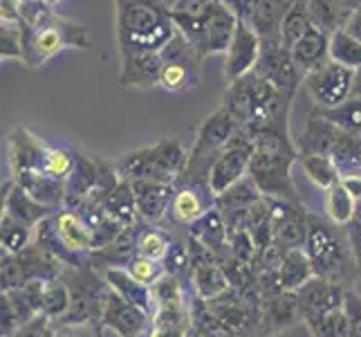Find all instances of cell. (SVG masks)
I'll return each mask as SVG.
<instances>
[{
  "label": "cell",
  "instance_id": "cell-1",
  "mask_svg": "<svg viewBox=\"0 0 361 337\" xmlns=\"http://www.w3.org/2000/svg\"><path fill=\"white\" fill-rule=\"evenodd\" d=\"M252 135L254 153L247 176L260 189L265 198L301 203L292 182V169L298 160L296 144L290 137L288 119L271 122L258 129H245Z\"/></svg>",
  "mask_w": 361,
  "mask_h": 337
},
{
  "label": "cell",
  "instance_id": "cell-2",
  "mask_svg": "<svg viewBox=\"0 0 361 337\" xmlns=\"http://www.w3.org/2000/svg\"><path fill=\"white\" fill-rule=\"evenodd\" d=\"M119 52H161L178 34L173 9L161 0H115Z\"/></svg>",
  "mask_w": 361,
  "mask_h": 337
},
{
  "label": "cell",
  "instance_id": "cell-3",
  "mask_svg": "<svg viewBox=\"0 0 361 337\" xmlns=\"http://www.w3.org/2000/svg\"><path fill=\"white\" fill-rule=\"evenodd\" d=\"M290 106L292 99L281 95L258 72H249L238 81L227 83L222 97V108L238 122L240 129H258L271 122L290 119Z\"/></svg>",
  "mask_w": 361,
  "mask_h": 337
},
{
  "label": "cell",
  "instance_id": "cell-4",
  "mask_svg": "<svg viewBox=\"0 0 361 337\" xmlns=\"http://www.w3.org/2000/svg\"><path fill=\"white\" fill-rule=\"evenodd\" d=\"M186 167H189V153L176 137L159 140L146 148H137L115 162L117 176L128 182L157 180L176 184L180 178H184Z\"/></svg>",
  "mask_w": 361,
  "mask_h": 337
},
{
  "label": "cell",
  "instance_id": "cell-5",
  "mask_svg": "<svg viewBox=\"0 0 361 337\" xmlns=\"http://www.w3.org/2000/svg\"><path fill=\"white\" fill-rule=\"evenodd\" d=\"M173 20H176L180 34L193 45L202 61L207 57L227 52L235 28H238V18L222 0H216L214 5L197 16H184L173 11Z\"/></svg>",
  "mask_w": 361,
  "mask_h": 337
},
{
  "label": "cell",
  "instance_id": "cell-6",
  "mask_svg": "<svg viewBox=\"0 0 361 337\" xmlns=\"http://www.w3.org/2000/svg\"><path fill=\"white\" fill-rule=\"evenodd\" d=\"M235 131H238V122H235L222 106L216 112H211L200 124L195 144L189 151V167H186V173H184L186 184L209 187V171L214 167V162L218 160V155L227 148Z\"/></svg>",
  "mask_w": 361,
  "mask_h": 337
},
{
  "label": "cell",
  "instance_id": "cell-7",
  "mask_svg": "<svg viewBox=\"0 0 361 337\" xmlns=\"http://www.w3.org/2000/svg\"><path fill=\"white\" fill-rule=\"evenodd\" d=\"M303 249L307 252L310 261H312L317 277L330 279L334 283H341L348 277V259L355 261L350 249H345L343 241L339 239L337 227L332 223H326L310 214V227H307V239Z\"/></svg>",
  "mask_w": 361,
  "mask_h": 337
},
{
  "label": "cell",
  "instance_id": "cell-8",
  "mask_svg": "<svg viewBox=\"0 0 361 337\" xmlns=\"http://www.w3.org/2000/svg\"><path fill=\"white\" fill-rule=\"evenodd\" d=\"M159 54H161V61H164V68H161V77H159V88H164L166 93H173V95H180L200 85L202 59L193 49V45L180 34V30Z\"/></svg>",
  "mask_w": 361,
  "mask_h": 337
},
{
  "label": "cell",
  "instance_id": "cell-9",
  "mask_svg": "<svg viewBox=\"0 0 361 337\" xmlns=\"http://www.w3.org/2000/svg\"><path fill=\"white\" fill-rule=\"evenodd\" d=\"M252 153H254L252 135L238 126V131L231 137V142L227 144L225 151L218 155V160L214 162V167L209 171L211 194L218 198L220 194L231 189L233 184L245 180L249 173V165H252Z\"/></svg>",
  "mask_w": 361,
  "mask_h": 337
},
{
  "label": "cell",
  "instance_id": "cell-10",
  "mask_svg": "<svg viewBox=\"0 0 361 337\" xmlns=\"http://www.w3.org/2000/svg\"><path fill=\"white\" fill-rule=\"evenodd\" d=\"M355 70L343 68L334 61H328L326 66L310 72L303 85L312 99L314 108L319 110H328V108H337L343 102L353 97L355 93Z\"/></svg>",
  "mask_w": 361,
  "mask_h": 337
},
{
  "label": "cell",
  "instance_id": "cell-11",
  "mask_svg": "<svg viewBox=\"0 0 361 337\" xmlns=\"http://www.w3.org/2000/svg\"><path fill=\"white\" fill-rule=\"evenodd\" d=\"M9 142V167H11V180L16 184H27L30 180L43 178L45 173V153L47 144L30 133L27 129L16 126L7 135Z\"/></svg>",
  "mask_w": 361,
  "mask_h": 337
},
{
  "label": "cell",
  "instance_id": "cell-12",
  "mask_svg": "<svg viewBox=\"0 0 361 337\" xmlns=\"http://www.w3.org/2000/svg\"><path fill=\"white\" fill-rule=\"evenodd\" d=\"M260 77H265L274 88L288 99H294L298 85L305 81V74L294 64L292 52L283 43H269L260 49V59L254 68Z\"/></svg>",
  "mask_w": 361,
  "mask_h": 337
},
{
  "label": "cell",
  "instance_id": "cell-13",
  "mask_svg": "<svg viewBox=\"0 0 361 337\" xmlns=\"http://www.w3.org/2000/svg\"><path fill=\"white\" fill-rule=\"evenodd\" d=\"M99 326L113 333L115 337H142L146 329H151V315L142 308L128 304L117 292L108 290L102 315H99Z\"/></svg>",
  "mask_w": 361,
  "mask_h": 337
},
{
  "label": "cell",
  "instance_id": "cell-14",
  "mask_svg": "<svg viewBox=\"0 0 361 337\" xmlns=\"http://www.w3.org/2000/svg\"><path fill=\"white\" fill-rule=\"evenodd\" d=\"M209 310L214 313L225 326H229L235 335L252 337L258 335L260 329V306L252 304L240 292L227 290L214 302H207Z\"/></svg>",
  "mask_w": 361,
  "mask_h": 337
},
{
  "label": "cell",
  "instance_id": "cell-15",
  "mask_svg": "<svg viewBox=\"0 0 361 337\" xmlns=\"http://www.w3.org/2000/svg\"><path fill=\"white\" fill-rule=\"evenodd\" d=\"M260 49H263V43H260L258 34L252 30V25L238 20V28H235L231 45L225 52L227 83H233L240 77H245V74L254 72L258 59H260Z\"/></svg>",
  "mask_w": 361,
  "mask_h": 337
},
{
  "label": "cell",
  "instance_id": "cell-16",
  "mask_svg": "<svg viewBox=\"0 0 361 337\" xmlns=\"http://www.w3.org/2000/svg\"><path fill=\"white\" fill-rule=\"evenodd\" d=\"M343 295H345V285H341V283H334V281L323 279V277L310 279L303 288L296 292L303 321L317 319L321 315L330 313V310L341 308Z\"/></svg>",
  "mask_w": 361,
  "mask_h": 337
},
{
  "label": "cell",
  "instance_id": "cell-17",
  "mask_svg": "<svg viewBox=\"0 0 361 337\" xmlns=\"http://www.w3.org/2000/svg\"><path fill=\"white\" fill-rule=\"evenodd\" d=\"M119 85L137 90H151L159 85L161 68H164L159 52H119Z\"/></svg>",
  "mask_w": 361,
  "mask_h": 337
},
{
  "label": "cell",
  "instance_id": "cell-18",
  "mask_svg": "<svg viewBox=\"0 0 361 337\" xmlns=\"http://www.w3.org/2000/svg\"><path fill=\"white\" fill-rule=\"evenodd\" d=\"M130 187L142 223H159L166 214H171L173 198L178 191L176 184L157 180H135L130 182Z\"/></svg>",
  "mask_w": 361,
  "mask_h": 337
},
{
  "label": "cell",
  "instance_id": "cell-19",
  "mask_svg": "<svg viewBox=\"0 0 361 337\" xmlns=\"http://www.w3.org/2000/svg\"><path fill=\"white\" fill-rule=\"evenodd\" d=\"M301 317V308H298L296 292H279L274 297L263 299L260 304V329L258 335H276L285 329L294 326Z\"/></svg>",
  "mask_w": 361,
  "mask_h": 337
},
{
  "label": "cell",
  "instance_id": "cell-20",
  "mask_svg": "<svg viewBox=\"0 0 361 337\" xmlns=\"http://www.w3.org/2000/svg\"><path fill=\"white\" fill-rule=\"evenodd\" d=\"M3 214L30 225V227H36L45 218L54 216L56 209L39 203L23 187H18L14 180H9L7 184H3Z\"/></svg>",
  "mask_w": 361,
  "mask_h": 337
},
{
  "label": "cell",
  "instance_id": "cell-21",
  "mask_svg": "<svg viewBox=\"0 0 361 337\" xmlns=\"http://www.w3.org/2000/svg\"><path fill=\"white\" fill-rule=\"evenodd\" d=\"M211 207H216V196L207 184H182L176 191L171 205V218L180 225H191L200 220Z\"/></svg>",
  "mask_w": 361,
  "mask_h": 337
},
{
  "label": "cell",
  "instance_id": "cell-22",
  "mask_svg": "<svg viewBox=\"0 0 361 337\" xmlns=\"http://www.w3.org/2000/svg\"><path fill=\"white\" fill-rule=\"evenodd\" d=\"M341 129L334 126L332 122L323 119L317 112H310L303 133L296 137V151L298 155H328L332 153L334 144L341 137Z\"/></svg>",
  "mask_w": 361,
  "mask_h": 337
},
{
  "label": "cell",
  "instance_id": "cell-23",
  "mask_svg": "<svg viewBox=\"0 0 361 337\" xmlns=\"http://www.w3.org/2000/svg\"><path fill=\"white\" fill-rule=\"evenodd\" d=\"M54 225H56V234L61 243H63L70 252L79 256L94 254V232L77 211H72V209L56 211Z\"/></svg>",
  "mask_w": 361,
  "mask_h": 337
},
{
  "label": "cell",
  "instance_id": "cell-24",
  "mask_svg": "<svg viewBox=\"0 0 361 337\" xmlns=\"http://www.w3.org/2000/svg\"><path fill=\"white\" fill-rule=\"evenodd\" d=\"M292 59L305 77L310 72L323 68L330 61V34L319 28H310L301 39L292 45Z\"/></svg>",
  "mask_w": 361,
  "mask_h": 337
},
{
  "label": "cell",
  "instance_id": "cell-25",
  "mask_svg": "<svg viewBox=\"0 0 361 337\" xmlns=\"http://www.w3.org/2000/svg\"><path fill=\"white\" fill-rule=\"evenodd\" d=\"M104 281L108 283V288L117 292L121 299H126L128 304L142 308L144 313L153 317L155 313V302H153V292L148 285L140 283L137 279L130 277V272L126 268H117V266H106L104 270Z\"/></svg>",
  "mask_w": 361,
  "mask_h": 337
},
{
  "label": "cell",
  "instance_id": "cell-26",
  "mask_svg": "<svg viewBox=\"0 0 361 337\" xmlns=\"http://www.w3.org/2000/svg\"><path fill=\"white\" fill-rule=\"evenodd\" d=\"M292 0H258L252 14V30L258 34V39L263 45L281 43V28L283 18L288 14Z\"/></svg>",
  "mask_w": 361,
  "mask_h": 337
},
{
  "label": "cell",
  "instance_id": "cell-27",
  "mask_svg": "<svg viewBox=\"0 0 361 337\" xmlns=\"http://www.w3.org/2000/svg\"><path fill=\"white\" fill-rule=\"evenodd\" d=\"M20 266H23V272H25V281H54V279H61L66 272V266L61 264L56 256H52L43 249L41 245L32 243L25 252L16 254Z\"/></svg>",
  "mask_w": 361,
  "mask_h": 337
},
{
  "label": "cell",
  "instance_id": "cell-28",
  "mask_svg": "<svg viewBox=\"0 0 361 337\" xmlns=\"http://www.w3.org/2000/svg\"><path fill=\"white\" fill-rule=\"evenodd\" d=\"M314 277H317L314 266L303 247L288 249V252H285V256L281 261V268H279L281 288L285 292H298L310 279H314Z\"/></svg>",
  "mask_w": 361,
  "mask_h": 337
},
{
  "label": "cell",
  "instance_id": "cell-29",
  "mask_svg": "<svg viewBox=\"0 0 361 337\" xmlns=\"http://www.w3.org/2000/svg\"><path fill=\"white\" fill-rule=\"evenodd\" d=\"M189 239L197 241L200 245L209 247L211 252H220L222 247H227L229 243V230L225 216L220 214L218 207H211L207 214L195 220L189 227Z\"/></svg>",
  "mask_w": 361,
  "mask_h": 337
},
{
  "label": "cell",
  "instance_id": "cell-30",
  "mask_svg": "<svg viewBox=\"0 0 361 337\" xmlns=\"http://www.w3.org/2000/svg\"><path fill=\"white\" fill-rule=\"evenodd\" d=\"M189 279L195 290V297L204 299V302H214V299H218L220 295L231 290L227 274L218 264H207V266L193 268L189 272Z\"/></svg>",
  "mask_w": 361,
  "mask_h": 337
},
{
  "label": "cell",
  "instance_id": "cell-31",
  "mask_svg": "<svg viewBox=\"0 0 361 337\" xmlns=\"http://www.w3.org/2000/svg\"><path fill=\"white\" fill-rule=\"evenodd\" d=\"M43 290H45V281H30L16 290L3 292L11 302V306H14L23 326L34 321L36 317H43Z\"/></svg>",
  "mask_w": 361,
  "mask_h": 337
},
{
  "label": "cell",
  "instance_id": "cell-32",
  "mask_svg": "<svg viewBox=\"0 0 361 337\" xmlns=\"http://www.w3.org/2000/svg\"><path fill=\"white\" fill-rule=\"evenodd\" d=\"M357 214V198L341 180L326 191V218L334 227H348Z\"/></svg>",
  "mask_w": 361,
  "mask_h": 337
},
{
  "label": "cell",
  "instance_id": "cell-33",
  "mask_svg": "<svg viewBox=\"0 0 361 337\" xmlns=\"http://www.w3.org/2000/svg\"><path fill=\"white\" fill-rule=\"evenodd\" d=\"M140 232H142V225H133V227H126L108 247L94 252V259L106 261L108 266L126 268L130 261L137 256V239H140Z\"/></svg>",
  "mask_w": 361,
  "mask_h": 337
},
{
  "label": "cell",
  "instance_id": "cell-34",
  "mask_svg": "<svg viewBox=\"0 0 361 337\" xmlns=\"http://www.w3.org/2000/svg\"><path fill=\"white\" fill-rule=\"evenodd\" d=\"M307 9H310V20H312L314 28L323 30L330 36L343 30L348 18L353 16L348 14L337 0H307Z\"/></svg>",
  "mask_w": 361,
  "mask_h": 337
},
{
  "label": "cell",
  "instance_id": "cell-35",
  "mask_svg": "<svg viewBox=\"0 0 361 337\" xmlns=\"http://www.w3.org/2000/svg\"><path fill=\"white\" fill-rule=\"evenodd\" d=\"M263 194H260L258 187L252 182V178H245L238 184H233L231 189H227L225 194H220L216 198V207L220 209V214H233V211H243L254 207L256 203L263 201Z\"/></svg>",
  "mask_w": 361,
  "mask_h": 337
},
{
  "label": "cell",
  "instance_id": "cell-36",
  "mask_svg": "<svg viewBox=\"0 0 361 337\" xmlns=\"http://www.w3.org/2000/svg\"><path fill=\"white\" fill-rule=\"evenodd\" d=\"M298 165L305 171V176L323 191H328L330 187L343 180L339 167L328 155H298Z\"/></svg>",
  "mask_w": 361,
  "mask_h": 337
},
{
  "label": "cell",
  "instance_id": "cell-37",
  "mask_svg": "<svg viewBox=\"0 0 361 337\" xmlns=\"http://www.w3.org/2000/svg\"><path fill=\"white\" fill-rule=\"evenodd\" d=\"M34 243V227L3 214L0 218V245L7 254H20Z\"/></svg>",
  "mask_w": 361,
  "mask_h": 337
},
{
  "label": "cell",
  "instance_id": "cell-38",
  "mask_svg": "<svg viewBox=\"0 0 361 337\" xmlns=\"http://www.w3.org/2000/svg\"><path fill=\"white\" fill-rule=\"evenodd\" d=\"M312 28V20H310V9H307V0H292L288 7V14L283 18V28H281V43L292 49V45L301 39V36Z\"/></svg>",
  "mask_w": 361,
  "mask_h": 337
},
{
  "label": "cell",
  "instance_id": "cell-39",
  "mask_svg": "<svg viewBox=\"0 0 361 337\" xmlns=\"http://www.w3.org/2000/svg\"><path fill=\"white\" fill-rule=\"evenodd\" d=\"M312 112H317L323 119L332 122L334 126H339L341 131L361 137V97H350L348 102H343L337 108H328V110L312 108Z\"/></svg>",
  "mask_w": 361,
  "mask_h": 337
},
{
  "label": "cell",
  "instance_id": "cell-40",
  "mask_svg": "<svg viewBox=\"0 0 361 337\" xmlns=\"http://www.w3.org/2000/svg\"><path fill=\"white\" fill-rule=\"evenodd\" d=\"M330 61L350 70H361V41L353 34L339 30L330 36Z\"/></svg>",
  "mask_w": 361,
  "mask_h": 337
},
{
  "label": "cell",
  "instance_id": "cell-41",
  "mask_svg": "<svg viewBox=\"0 0 361 337\" xmlns=\"http://www.w3.org/2000/svg\"><path fill=\"white\" fill-rule=\"evenodd\" d=\"M72 304V295L66 279H54L45 283L43 290V317H47L49 321H61L66 317V313L70 310Z\"/></svg>",
  "mask_w": 361,
  "mask_h": 337
},
{
  "label": "cell",
  "instance_id": "cell-42",
  "mask_svg": "<svg viewBox=\"0 0 361 337\" xmlns=\"http://www.w3.org/2000/svg\"><path fill=\"white\" fill-rule=\"evenodd\" d=\"M173 243L176 241L171 239L169 232L159 230V227H142L140 239H137V256L164 264Z\"/></svg>",
  "mask_w": 361,
  "mask_h": 337
},
{
  "label": "cell",
  "instance_id": "cell-43",
  "mask_svg": "<svg viewBox=\"0 0 361 337\" xmlns=\"http://www.w3.org/2000/svg\"><path fill=\"white\" fill-rule=\"evenodd\" d=\"M305 326L312 333V337H350V324H348L343 306L317 319L305 321Z\"/></svg>",
  "mask_w": 361,
  "mask_h": 337
},
{
  "label": "cell",
  "instance_id": "cell-44",
  "mask_svg": "<svg viewBox=\"0 0 361 337\" xmlns=\"http://www.w3.org/2000/svg\"><path fill=\"white\" fill-rule=\"evenodd\" d=\"M74 167H77V151L63 146H49L45 153V173L59 182H68Z\"/></svg>",
  "mask_w": 361,
  "mask_h": 337
},
{
  "label": "cell",
  "instance_id": "cell-45",
  "mask_svg": "<svg viewBox=\"0 0 361 337\" xmlns=\"http://www.w3.org/2000/svg\"><path fill=\"white\" fill-rule=\"evenodd\" d=\"M151 292H153L155 308H159V306H180V304H186L184 302V297H186L184 283H182L180 277H176V274L164 272L157 279V283L151 285Z\"/></svg>",
  "mask_w": 361,
  "mask_h": 337
},
{
  "label": "cell",
  "instance_id": "cell-46",
  "mask_svg": "<svg viewBox=\"0 0 361 337\" xmlns=\"http://www.w3.org/2000/svg\"><path fill=\"white\" fill-rule=\"evenodd\" d=\"M343 182L357 198V214H355L353 223L345 227V239H348V249H350V254L355 259V266H357V270H361V176L348 178Z\"/></svg>",
  "mask_w": 361,
  "mask_h": 337
},
{
  "label": "cell",
  "instance_id": "cell-47",
  "mask_svg": "<svg viewBox=\"0 0 361 337\" xmlns=\"http://www.w3.org/2000/svg\"><path fill=\"white\" fill-rule=\"evenodd\" d=\"M0 57L25 61L20 23H0Z\"/></svg>",
  "mask_w": 361,
  "mask_h": 337
},
{
  "label": "cell",
  "instance_id": "cell-48",
  "mask_svg": "<svg viewBox=\"0 0 361 337\" xmlns=\"http://www.w3.org/2000/svg\"><path fill=\"white\" fill-rule=\"evenodd\" d=\"M25 283L27 281H25V272L18 256L3 252V256H0V285H3V292L16 290Z\"/></svg>",
  "mask_w": 361,
  "mask_h": 337
},
{
  "label": "cell",
  "instance_id": "cell-49",
  "mask_svg": "<svg viewBox=\"0 0 361 337\" xmlns=\"http://www.w3.org/2000/svg\"><path fill=\"white\" fill-rule=\"evenodd\" d=\"M126 270L130 272V277L137 279L140 283L148 285L151 288L153 283H157V279L164 274V264H159V261H151V259H144V256H135L130 264L126 266Z\"/></svg>",
  "mask_w": 361,
  "mask_h": 337
},
{
  "label": "cell",
  "instance_id": "cell-50",
  "mask_svg": "<svg viewBox=\"0 0 361 337\" xmlns=\"http://www.w3.org/2000/svg\"><path fill=\"white\" fill-rule=\"evenodd\" d=\"M343 313L350 324V337H361V295L353 288H345Z\"/></svg>",
  "mask_w": 361,
  "mask_h": 337
},
{
  "label": "cell",
  "instance_id": "cell-51",
  "mask_svg": "<svg viewBox=\"0 0 361 337\" xmlns=\"http://www.w3.org/2000/svg\"><path fill=\"white\" fill-rule=\"evenodd\" d=\"M20 329L23 321L16 315L14 306L5 295H0V337H14Z\"/></svg>",
  "mask_w": 361,
  "mask_h": 337
},
{
  "label": "cell",
  "instance_id": "cell-52",
  "mask_svg": "<svg viewBox=\"0 0 361 337\" xmlns=\"http://www.w3.org/2000/svg\"><path fill=\"white\" fill-rule=\"evenodd\" d=\"M214 3L216 0H178V5L173 7V11H176V14H184V16H197Z\"/></svg>",
  "mask_w": 361,
  "mask_h": 337
},
{
  "label": "cell",
  "instance_id": "cell-53",
  "mask_svg": "<svg viewBox=\"0 0 361 337\" xmlns=\"http://www.w3.org/2000/svg\"><path fill=\"white\" fill-rule=\"evenodd\" d=\"M348 34H353L357 41H361V9H357L355 14L348 18V23H345V28H343Z\"/></svg>",
  "mask_w": 361,
  "mask_h": 337
},
{
  "label": "cell",
  "instance_id": "cell-54",
  "mask_svg": "<svg viewBox=\"0 0 361 337\" xmlns=\"http://www.w3.org/2000/svg\"><path fill=\"white\" fill-rule=\"evenodd\" d=\"M337 3L348 11V14H355L357 9H361V0H337Z\"/></svg>",
  "mask_w": 361,
  "mask_h": 337
},
{
  "label": "cell",
  "instance_id": "cell-55",
  "mask_svg": "<svg viewBox=\"0 0 361 337\" xmlns=\"http://www.w3.org/2000/svg\"><path fill=\"white\" fill-rule=\"evenodd\" d=\"M45 5H49V7H56L59 3H63V0H43Z\"/></svg>",
  "mask_w": 361,
  "mask_h": 337
},
{
  "label": "cell",
  "instance_id": "cell-56",
  "mask_svg": "<svg viewBox=\"0 0 361 337\" xmlns=\"http://www.w3.org/2000/svg\"><path fill=\"white\" fill-rule=\"evenodd\" d=\"M161 3H166V5H169V7L173 9V7H176V5H178V0H161Z\"/></svg>",
  "mask_w": 361,
  "mask_h": 337
},
{
  "label": "cell",
  "instance_id": "cell-57",
  "mask_svg": "<svg viewBox=\"0 0 361 337\" xmlns=\"http://www.w3.org/2000/svg\"><path fill=\"white\" fill-rule=\"evenodd\" d=\"M66 337H85V335H77V333H74V335H66Z\"/></svg>",
  "mask_w": 361,
  "mask_h": 337
}]
</instances>
